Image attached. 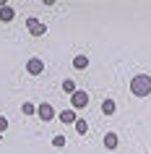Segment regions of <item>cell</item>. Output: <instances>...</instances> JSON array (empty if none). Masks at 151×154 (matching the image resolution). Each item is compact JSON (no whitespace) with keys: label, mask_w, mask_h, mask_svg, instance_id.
I'll return each mask as SVG.
<instances>
[{"label":"cell","mask_w":151,"mask_h":154,"mask_svg":"<svg viewBox=\"0 0 151 154\" xmlns=\"http://www.w3.org/2000/svg\"><path fill=\"white\" fill-rule=\"evenodd\" d=\"M26 29H29V34H32V37H44V34H47V24H39L34 16L26 18Z\"/></svg>","instance_id":"7a4b0ae2"},{"label":"cell","mask_w":151,"mask_h":154,"mask_svg":"<svg viewBox=\"0 0 151 154\" xmlns=\"http://www.w3.org/2000/svg\"><path fill=\"white\" fill-rule=\"evenodd\" d=\"M37 115H39V120H52L55 118V110H52V105L42 102V105H37Z\"/></svg>","instance_id":"5b68a950"},{"label":"cell","mask_w":151,"mask_h":154,"mask_svg":"<svg viewBox=\"0 0 151 154\" xmlns=\"http://www.w3.org/2000/svg\"><path fill=\"white\" fill-rule=\"evenodd\" d=\"M21 112H24V115H37V105H32V102H24V105H21Z\"/></svg>","instance_id":"4fadbf2b"},{"label":"cell","mask_w":151,"mask_h":154,"mask_svg":"<svg viewBox=\"0 0 151 154\" xmlns=\"http://www.w3.org/2000/svg\"><path fill=\"white\" fill-rule=\"evenodd\" d=\"M42 71H44V60H42V57H29V60H26V73L39 76Z\"/></svg>","instance_id":"277c9868"},{"label":"cell","mask_w":151,"mask_h":154,"mask_svg":"<svg viewBox=\"0 0 151 154\" xmlns=\"http://www.w3.org/2000/svg\"><path fill=\"white\" fill-rule=\"evenodd\" d=\"M117 133H107V136H104V146H107V149H117Z\"/></svg>","instance_id":"30bf717a"},{"label":"cell","mask_w":151,"mask_h":154,"mask_svg":"<svg viewBox=\"0 0 151 154\" xmlns=\"http://www.w3.org/2000/svg\"><path fill=\"white\" fill-rule=\"evenodd\" d=\"M8 131V120H5V115H0V133H5Z\"/></svg>","instance_id":"9a60e30c"},{"label":"cell","mask_w":151,"mask_h":154,"mask_svg":"<svg viewBox=\"0 0 151 154\" xmlns=\"http://www.w3.org/2000/svg\"><path fill=\"white\" fill-rule=\"evenodd\" d=\"M65 141H68L65 136H55V138H52V146H55V149H63V146H65Z\"/></svg>","instance_id":"5bb4252c"},{"label":"cell","mask_w":151,"mask_h":154,"mask_svg":"<svg viewBox=\"0 0 151 154\" xmlns=\"http://www.w3.org/2000/svg\"><path fill=\"white\" fill-rule=\"evenodd\" d=\"M73 68H76V71H86L89 68V57L86 55H76L73 57Z\"/></svg>","instance_id":"8992f818"},{"label":"cell","mask_w":151,"mask_h":154,"mask_svg":"<svg viewBox=\"0 0 151 154\" xmlns=\"http://www.w3.org/2000/svg\"><path fill=\"white\" fill-rule=\"evenodd\" d=\"M115 110H117V105H115L112 99H104V102H102V112H104V115H112Z\"/></svg>","instance_id":"8fae6325"},{"label":"cell","mask_w":151,"mask_h":154,"mask_svg":"<svg viewBox=\"0 0 151 154\" xmlns=\"http://www.w3.org/2000/svg\"><path fill=\"white\" fill-rule=\"evenodd\" d=\"M73 128H76V133H78V136H86V133H89V120L78 118V120L73 123Z\"/></svg>","instance_id":"ba28073f"},{"label":"cell","mask_w":151,"mask_h":154,"mask_svg":"<svg viewBox=\"0 0 151 154\" xmlns=\"http://www.w3.org/2000/svg\"><path fill=\"white\" fill-rule=\"evenodd\" d=\"M76 120H78L76 110H63V112H60V123H65V125H68V123H76Z\"/></svg>","instance_id":"52a82bcc"},{"label":"cell","mask_w":151,"mask_h":154,"mask_svg":"<svg viewBox=\"0 0 151 154\" xmlns=\"http://www.w3.org/2000/svg\"><path fill=\"white\" fill-rule=\"evenodd\" d=\"M13 18H16V13H13V8H11V5L0 8V21H3V24H8V21H13Z\"/></svg>","instance_id":"9c48e42d"},{"label":"cell","mask_w":151,"mask_h":154,"mask_svg":"<svg viewBox=\"0 0 151 154\" xmlns=\"http://www.w3.org/2000/svg\"><path fill=\"white\" fill-rule=\"evenodd\" d=\"M0 138H3V133H0Z\"/></svg>","instance_id":"2e32d148"},{"label":"cell","mask_w":151,"mask_h":154,"mask_svg":"<svg viewBox=\"0 0 151 154\" xmlns=\"http://www.w3.org/2000/svg\"><path fill=\"white\" fill-rule=\"evenodd\" d=\"M71 105H73V110H83L89 105V94L83 89H78L76 94H71Z\"/></svg>","instance_id":"3957f363"},{"label":"cell","mask_w":151,"mask_h":154,"mask_svg":"<svg viewBox=\"0 0 151 154\" xmlns=\"http://www.w3.org/2000/svg\"><path fill=\"white\" fill-rule=\"evenodd\" d=\"M63 91H65V94H76V91H78V89H76V81H73V79H65V81H63Z\"/></svg>","instance_id":"7c38bea8"},{"label":"cell","mask_w":151,"mask_h":154,"mask_svg":"<svg viewBox=\"0 0 151 154\" xmlns=\"http://www.w3.org/2000/svg\"><path fill=\"white\" fill-rule=\"evenodd\" d=\"M130 94L133 97H149L151 94V76L149 73H138L130 79Z\"/></svg>","instance_id":"6da1fadb"}]
</instances>
